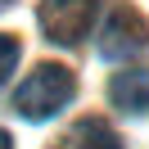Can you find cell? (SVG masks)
Here are the masks:
<instances>
[{
    "mask_svg": "<svg viewBox=\"0 0 149 149\" xmlns=\"http://www.w3.org/2000/svg\"><path fill=\"white\" fill-rule=\"evenodd\" d=\"M77 95V77L68 72L63 63H41L36 72H27V81L14 91V109L27 122H45L54 118L59 109H68Z\"/></svg>",
    "mask_w": 149,
    "mask_h": 149,
    "instance_id": "1",
    "label": "cell"
},
{
    "mask_svg": "<svg viewBox=\"0 0 149 149\" xmlns=\"http://www.w3.org/2000/svg\"><path fill=\"white\" fill-rule=\"evenodd\" d=\"M100 59L109 63H127V59H140L149 54V18L131 5H118L109 14V23L100 27V41H95Z\"/></svg>",
    "mask_w": 149,
    "mask_h": 149,
    "instance_id": "2",
    "label": "cell"
},
{
    "mask_svg": "<svg viewBox=\"0 0 149 149\" xmlns=\"http://www.w3.org/2000/svg\"><path fill=\"white\" fill-rule=\"evenodd\" d=\"M100 0H41V27L45 41L54 45H77L81 36H91Z\"/></svg>",
    "mask_w": 149,
    "mask_h": 149,
    "instance_id": "3",
    "label": "cell"
},
{
    "mask_svg": "<svg viewBox=\"0 0 149 149\" xmlns=\"http://www.w3.org/2000/svg\"><path fill=\"white\" fill-rule=\"evenodd\" d=\"M109 100H113V109L131 113V118H145L149 113V68H122V72H113Z\"/></svg>",
    "mask_w": 149,
    "mask_h": 149,
    "instance_id": "4",
    "label": "cell"
},
{
    "mask_svg": "<svg viewBox=\"0 0 149 149\" xmlns=\"http://www.w3.org/2000/svg\"><path fill=\"white\" fill-rule=\"evenodd\" d=\"M72 145H77V149H127V145L118 140V131H113L104 118H81V122L72 127Z\"/></svg>",
    "mask_w": 149,
    "mask_h": 149,
    "instance_id": "5",
    "label": "cell"
},
{
    "mask_svg": "<svg viewBox=\"0 0 149 149\" xmlns=\"http://www.w3.org/2000/svg\"><path fill=\"white\" fill-rule=\"evenodd\" d=\"M18 54H23L18 36H9V32H0V86L9 81V72L18 68Z\"/></svg>",
    "mask_w": 149,
    "mask_h": 149,
    "instance_id": "6",
    "label": "cell"
},
{
    "mask_svg": "<svg viewBox=\"0 0 149 149\" xmlns=\"http://www.w3.org/2000/svg\"><path fill=\"white\" fill-rule=\"evenodd\" d=\"M0 149H14V136H9L5 127H0Z\"/></svg>",
    "mask_w": 149,
    "mask_h": 149,
    "instance_id": "7",
    "label": "cell"
},
{
    "mask_svg": "<svg viewBox=\"0 0 149 149\" xmlns=\"http://www.w3.org/2000/svg\"><path fill=\"white\" fill-rule=\"evenodd\" d=\"M0 5H14V0H0Z\"/></svg>",
    "mask_w": 149,
    "mask_h": 149,
    "instance_id": "8",
    "label": "cell"
}]
</instances>
